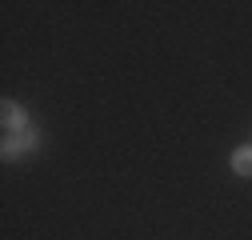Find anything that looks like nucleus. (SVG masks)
<instances>
[{"label":"nucleus","instance_id":"f257e3e1","mask_svg":"<svg viewBox=\"0 0 252 240\" xmlns=\"http://www.w3.org/2000/svg\"><path fill=\"white\" fill-rule=\"evenodd\" d=\"M0 124H4V136H24L28 128V116L16 100H4V112H0Z\"/></svg>","mask_w":252,"mask_h":240},{"label":"nucleus","instance_id":"f03ea898","mask_svg":"<svg viewBox=\"0 0 252 240\" xmlns=\"http://www.w3.org/2000/svg\"><path fill=\"white\" fill-rule=\"evenodd\" d=\"M232 172L252 176V148H236V152H232Z\"/></svg>","mask_w":252,"mask_h":240},{"label":"nucleus","instance_id":"7ed1b4c3","mask_svg":"<svg viewBox=\"0 0 252 240\" xmlns=\"http://www.w3.org/2000/svg\"><path fill=\"white\" fill-rule=\"evenodd\" d=\"M20 144H28V136H24V140H20V136H8V140H4V160H12V156L20 152Z\"/></svg>","mask_w":252,"mask_h":240}]
</instances>
